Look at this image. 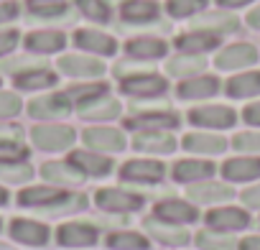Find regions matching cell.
<instances>
[{
	"mask_svg": "<svg viewBox=\"0 0 260 250\" xmlns=\"http://www.w3.org/2000/svg\"><path fill=\"white\" fill-rule=\"evenodd\" d=\"M191 28L194 31H209V34H217V36H222V34H232V31H237L240 28V21L235 18V16H230V13H204V16H197V18H191Z\"/></svg>",
	"mask_w": 260,
	"mask_h": 250,
	"instance_id": "22",
	"label": "cell"
},
{
	"mask_svg": "<svg viewBox=\"0 0 260 250\" xmlns=\"http://www.w3.org/2000/svg\"><path fill=\"white\" fill-rule=\"evenodd\" d=\"M31 141L41 151H67L77 141V133L69 125H36L31 131Z\"/></svg>",
	"mask_w": 260,
	"mask_h": 250,
	"instance_id": "1",
	"label": "cell"
},
{
	"mask_svg": "<svg viewBox=\"0 0 260 250\" xmlns=\"http://www.w3.org/2000/svg\"><path fill=\"white\" fill-rule=\"evenodd\" d=\"M64 44H67V36L61 31H34L26 36V49L36 54H54L64 49Z\"/></svg>",
	"mask_w": 260,
	"mask_h": 250,
	"instance_id": "30",
	"label": "cell"
},
{
	"mask_svg": "<svg viewBox=\"0 0 260 250\" xmlns=\"http://www.w3.org/2000/svg\"><path fill=\"white\" fill-rule=\"evenodd\" d=\"M207 225L217 232H230V230H242L250 225L247 212L237 209V207H217L212 212H207Z\"/></svg>",
	"mask_w": 260,
	"mask_h": 250,
	"instance_id": "13",
	"label": "cell"
},
{
	"mask_svg": "<svg viewBox=\"0 0 260 250\" xmlns=\"http://www.w3.org/2000/svg\"><path fill=\"white\" fill-rule=\"evenodd\" d=\"M74 3L82 11V16L94 23H110V18H112L110 0H74Z\"/></svg>",
	"mask_w": 260,
	"mask_h": 250,
	"instance_id": "37",
	"label": "cell"
},
{
	"mask_svg": "<svg viewBox=\"0 0 260 250\" xmlns=\"http://www.w3.org/2000/svg\"><path fill=\"white\" fill-rule=\"evenodd\" d=\"M56 79L59 77L44 67V69H31V72L16 74V87L18 89H46V87H54Z\"/></svg>",
	"mask_w": 260,
	"mask_h": 250,
	"instance_id": "35",
	"label": "cell"
},
{
	"mask_svg": "<svg viewBox=\"0 0 260 250\" xmlns=\"http://www.w3.org/2000/svg\"><path fill=\"white\" fill-rule=\"evenodd\" d=\"M82 138H84V143L92 151L115 153V151H122L125 148V136L120 131H115V128H87Z\"/></svg>",
	"mask_w": 260,
	"mask_h": 250,
	"instance_id": "17",
	"label": "cell"
},
{
	"mask_svg": "<svg viewBox=\"0 0 260 250\" xmlns=\"http://www.w3.org/2000/svg\"><path fill=\"white\" fill-rule=\"evenodd\" d=\"M240 250H260V235L245 237V240L240 242Z\"/></svg>",
	"mask_w": 260,
	"mask_h": 250,
	"instance_id": "52",
	"label": "cell"
},
{
	"mask_svg": "<svg viewBox=\"0 0 260 250\" xmlns=\"http://www.w3.org/2000/svg\"><path fill=\"white\" fill-rule=\"evenodd\" d=\"M217 92H219V79L217 77H209V74L189 77V79H184L176 87L179 100H204V97H212Z\"/></svg>",
	"mask_w": 260,
	"mask_h": 250,
	"instance_id": "20",
	"label": "cell"
},
{
	"mask_svg": "<svg viewBox=\"0 0 260 250\" xmlns=\"http://www.w3.org/2000/svg\"><path fill=\"white\" fill-rule=\"evenodd\" d=\"M69 161L84 174V176H107L112 171V161L100 156L97 151H74Z\"/></svg>",
	"mask_w": 260,
	"mask_h": 250,
	"instance_id": "26",
	"label": "cell"
},
{
	"mask_svg": "<svg viewBox=\"0 0 260 250\" xmlns=\"http://www.w3.org/2000/svg\"><path fill=\"white\" fill-rule=\"evenodd\" d=\"M242 120L250 122V125H257V128H260V102L247 105V107L242 110Z\"/></svg>",
	"mask_w": 260,
	"mask_h": 250,
	"instance_id": "48",
	"label": "cell"
},
{
	"mask_svg": "<svg viewBox=\"0 0 260 250\" xmlns=\"http://www.w3.org/2000/svg\"><path fill=\"white\" fill-rule=\"evenodd\" d=\"M77 110H79V117H84V120H115L122 107H120V102L115 97L102 95V97H97L92 102L79 105Z\"/></svg>",
	"mask_w": 260,
	"mask_h": 250,
	"instance_id": "27",
	"label": "cell"
},
{
	"mask_svg": "<svg viewBox=\"0 0 260 250\" xmlns=\"http://www.w3.org/2000/svg\"><path fill=\"white\" fill-rule=\"evenodd\" d=\"M122 3H125V0H122Z\"/></svg>",
	"mask_w": 260,
	"mask_h": 250,
	"instance_id": "57",
	"label": "cell"
},
{
	"mask_svg": "<svg viewBox=\"0 0 260 250\" xmlns=\"http://www.w3.org/2000/svg\"><path fill=\"white\" fill-rule=\"evenodd\" d=\"M18 16V6L16 3H0V23L13 21Z\"/></svg>",
	"mask_w": 260,
	"mask_h": 250,
	"instance_id": "51",
	"label": "cell"
},
{
	"mask_svg": "<svg viewBox=\"0 0 260 250\" xmlns=\"http://www.w3.org/2000/svg\"><path fill=\"white\" fill-rule=\"evenodd\" d=\"M247 3H252V0H217V6H222V8H240Z\"/></svg>",
	"mask_w": 260,
	"mask_h": 250,
	"instance_id": "54",
	"label": "cell"
},
{
	"mask_svg": "<svg viewBox=\"0 0 260 250\" xmlns=\"http://www.w3.org/2000/svg\"><path fill=\"white\" fill-rule=\"evenodd\" d=\"M11 235L26 245H46L49 242V227L41 222H34V220H13Z\"/></svg>",
	"mask_w": 260,
	"mask_h": 250,
	"instance_id": "28",
	"label": "cell"
},
{
	"mask_svg": "<svg viewBox=\"0 0 260 250\" xmlns=\"http://www.w3.org/2000/svg\"><path fill=\"white\" fill-rule=\"evenodd\" d=\"M120 89L125 95H130V97L148 100V97H161L169 89V82L164 77H158L156 72H146V74H136V77L120 79Z\"/></svg>",
	"mask_w": 260,
	"mask_h": 250,
	"instance_id": "3",
	"label": "cell"
},
{
	"mask_svg": "<svg viewBox=\"0 0 260 250\" xmlns=\"http://www.w3.org/2000/svg\"><path fill=\"white\" fill-rule=\"evenodd\" d=\"M41 176L56 186H77L84 181V174L72 161H49L41 166Z\"/></svg>",
	"mask_w": 260,
	"mask_h": 250,
	"instance_id": "15",
	"label": "cell"
},
{
	"mask_svg": "<svg viewBox=\"0 0 260 250\" xmlns=\"http://www.w3.org/2000/svg\"><path fill=\"white\" fill-rule=\"evenodd\" d=\"M153 212L158 220H166L174 225H186V222H194L199 217V212L189 202H181V199H164L153 207Z\"/></svg>",
	"mask_w": 260,
	"mask_h": 250,
	"instance_id": "21",
	"label": "cell"
},
{
	"mask_svg": "<svg viewBox=\"0 0 260 250\" xmlns=\"http://www.w3.org/2000/svg\"><path fill=\"white\" fill-rule=\"evenodd\" d=\"M197 245L202 250H235L237 247V240L227 232H212V230H204L197 235Z\"/></svg>",
	"mask_w": 260,
	"mask_h": 250,
	"instance_id": "38",
	"label": "cell"
},
{
	"mask_svg": "<svg viewBox=\"0 0 260 250\" xmlns=\"http://www.w3.org/2000/svg\"><path fill=\"white\" fill-rule=\"evenodd\" d=\"M31 21H69L72 8L64 0H28Z\"/></svg>",
	"mask_w": 260,
	"mask_h": 250,
	"instance_id": "24",
	"label": "cell"
},
{
	"mask_svg": "<svg viewBox=\"0 0 260 250\" xmlns=\"http://www.w3.org/2000/svg\"><path fill=\"white\" fill-rule=\"evenodd\" d=\"M67 197V192L56 189V186H34V189H26L18 194V202L23 207H54L56 202H61Z\"/></svg>",
	"mask_w": 260,
	"mask_h": 250,
	"instance_id": "32",
	"label": "cell"
},
{
	"mask_svg": "<svg viewBox=\"0 0 260 250\" xmlns=\"http://www.w3.org/2000/svg\"><path fill=\"white\" fill-rule=\"evenodd\" d=\"M0 250H13V247H8V245H3V242H0Z\"/></svg>",
	"mask_w": 260,
	"mask_h": 250,
	"instance_id": "56",
	"label": "cell"
},
{
	"mask_svg": "<svg viewBox=\"0 0 260 250\" xmlns=\"http://www.w3.org/2000/svg\"><path fill=\"white\" fill-rule=\"evenodd\" d=\"M74 44L84 51H92V54H100V56H112L117 51V41L102 31H94V28H79L74 34Z\"/></svg>",
	"mask_w": 260,
	"mask_h": 250,
	"instance_id": "11",
	"label": "cell"
},
{
	"mask_svg": "<svg viewBox=\"0 0 260 250\" xmlns=\"http://www.w3.org/2000/svg\"><path fill=\"white\" fill-rule=\"evenodd\" d=\"M34 176V169L26 161H16V164H0V179L11 181V184H23Z\"/></svg>",
	"mask_w": 260,
	"mask_h": 250,
	"instance_id": "40",
	"label": "cell"
},
{
	"mask_svg": "<svg viewBox=\"0 0 260 250\" xmlns=\"http://www.w3.org/2000/svg\"><path fill=\"white\" fill-rule=\"evenodd\" d=\"M189 122L197 125V128H232L237 122V115L232 107L224 105H204V107H194L189 112Z\"/></svg>",
	"mask_w": 260,
	"mask_h": 250,
	"instance_id": "4",
	"label": "cell"
},
{
	"mask_svg": "<svg viewBox=\"0 0 260 250\" xmlns=\"http://www.w3.org/2000/svg\"><path fill=\"white\" fill-rule=\"evenodd\" d=\"M222 176L230 179V181L260 179V159H230L222 166Z\"/></svg>",
	"mask_w": 260,
	"mask_h": 250,
	"instance_id": "29",
	"label": "cell"
},
{
	"mask_svg": "<svg viewBox=\"0 0 260 250\" xmlns=\"http://www.w3.org/2000/svg\"><path fill=\"white\" fill-rule=\"evenodd\" d=\"M6 202H8V192L0 189V204H6Z\"/></svg>",
	"mask_w": 260,
	"mask_h": 250,
	"instance_id": "55",
	"label": "cell"
},
{
	"mask_svg": "<svg viewBox=\"0 0 260 250\" xmlns=\"http://www.w3.org/2000/svg\"><path fill=\"white\" fill-rule=\"evenodd\" d=\"M21 112V100L11 92H0V117H13Z\"/></svg>",
	"mask_w": 260,
	"mask_h": 250,
	"instance_id": "46",
	"label": "cell"
},
{
	"mask_svg": "<svg viewBox=\"0 0 260 250\" xmlns=\"http://www.w3.org/2000/svg\"><path fill=\"white\" fill-rule=\"evenodd\" d=\"M184 148L191 153L214 156V153H222L227 148V141L222 136H214V133H189V136H184Z\"/></svg>",
	"mask_w": 260,
	"mask_h": 250,
	"instance_id": "31",
	"label": "cell"
},
{
	"mask_svg": "<svg viewBox=\"0 0 260 250\" xmlns=\"http://www.w3.org/2000/svg\"><path fill=\"white\" fill-rule=\"evenodd\" d=\"M18 44V31H3L0 34V56H6L16 49Z\"/></svg>",
	"mask_w": 260,
	"mask_h": 250,
	"instance_id": "47",
	"label": "cell"
},
{
	"mask_svg": "<svg viewBox=\"0 0 260 250\" xmlns=\"http://www.w3.org/2000/svg\"><path fill=\"white\" fill-rule=\"evenodd\" d=\"M21 136H23V131L18 125H0V141H18L21 143Z\"/></svg>",
	"mask_w": 260,
	"mask_h": 250,
	"instance_id": "50",
	"label": "cell"
},
{
	"mask_svg": "<svg viewBox=\"0 0 260 250\" xmlns=\"http://www.w3.org/2000/svg\"><path fill=\"white\" fill-rule=\"evenodd\" d=\"M69 110H72V102L64 92L36 97V100L28 102V115L31 117H46V120L49 117H64V115H69Z\"/></svg>",
	"mask_w": 260,
	"mask_h": 250,
	"instance_id": "12",
	"label": "cell"
},
{
	"mask_svg": "<svg viewBox=\"0 0 260 250\" xmlns=\"http://www.w3.org/2000/svg\"><path fill=\"white\" fill-rule=\"evenodd\" d=\"M219 39L217 34H209V31H191V34H181L176 36V49L181 54H202V51H212L219 46Z\"/></svg>",
	"mask_w": 260,
	"mask_h": 250,
	"instance_id": "25",
	"label": "cell"
},
{
	"mask_svg": "<svg viewBox=\"0 0 260 250\" xmlns=\"http://www.w3.org/2000/svg\"><path fill=\"white\" fill-rule=\"evenodd\" d=\"M46 61L44 59H36V56H21V59H11L3 64L6 72L11 74H23V72H31V69H44Z\"/></svg>",
	"mask_w": 260,
	"mask_h": 250,
	"instance_id": "43",
	"label": "cell"
},
{
	"mask_svg": "<svg viewBox=\"0 0 260 250\" xmlns=\"http://www.w3.org/2000/svg\"><path fill=\"white\" fill-rule=\"evenodd\" d=\"M186 194H189V199H194L197 204H217V202H227V199L235 197L232 186L219 184V181H209V179L191 184V186L186 189Z\"/></svg>",
	"mask_w": 260,
	"mask_h": 250,
	"instance_id": "16",
	"label": "cell"
},
{
	"mask_svg": "<svg viewBox=\"0 0 260 250\" xmlns=\"http://www.w3.org/2000/svg\"><path fill=\"white\" fill-rule=\"evenodd\" d=\"M214 171H217V166L212 161L186 159V161H179L174 166V179L181 181V184H197V181H207Z\"/></svg>",
	"mask_w": 260,
	"mask_h": 250,
	"instance_id": "23",
	"label": "cell"
},
{
	"mask_svg": "<svg viewBox=\"0 0 260 250\" xmlns=\"http://www.w3.org/2000/svg\"><path fill=\"white\" fill-rule=\"evenodd\" d=\"M158 3L156 0H125L120 3V18L125 23H136V26H143V23H153L158 21Z\"/></svg>",
	"mask_w": 260,
	"mask_h": 250,
	"instance_id": "8",
	"label": "cell"
},
{
	"mask_svg": "<svg viewBox=\"0 0 260 250\" xmlns=\"http://www.w3.org/2000/svg\"><path fill=\"white\" fill-rule=\"evenodd\" d=\"M232 146L237 151H247V153H260V133H237L232 138Z\"/></svg>",
	"mask_w": 260,
	"mask_h": 250,
	"instance_id": "45",
	"label": "cell"
},
{
	"mask_svg": "<svg viewBox=\"0 0 260 250\" xmlns=\"http://www.w3.org/2000/svg\"><path fill=\"white\" fill-rule=\"evenodd\" d=\"M207 3H209V0H169L166 11H169V16H174V18H189V16L199 13Z\"/></svg>",
	"mask_w": 260,
	"mask_h": 250,
	"instance_id": "41",
	"label": "cell"
},
{
	"mask_svg": "<svg viewBox=\"0 0 260 250\" xmlns=\"http://www.w3.org/2000/svg\"><path fill=\"white\" fill-rule=\"evenodd\" d=\"M257 61V49L252 44H232L227 49H222L214 59L217 69H242Z\"/></svg>",
	"mask_w": 260,
	"mask_h": 250,
	"instance_id": "9",
	"label": "cell"
},
{
	"mask_svg": "<svg viewBox=\"0 0 260 250\" xmlns=\"http://www.w3.org/2000/svg\"><path fill=\"white\" fill-rule=\"evenodd\" d=\"M125 51L130 59H141V61H153L166 56L169 46L164 39H153V36H138V39H130L125 44Z\"/></svg>",
	"mask_w": 260,
	"mask_h": 250,
	"instance_id": "19",
	"label": "cell"
},
{
	"mask_svg": "<svg viewBox=\"0 0 260 250\" xmlns=\"http://www.w3.org/2000/svg\"><path fill=\"white\" fill-rule=\"evenodd\" d=\"M247 26L260 31V6H257V8H252V11L247 13Z\"/></svg>",
	"mask_w": 260,
	"mask_h": 250,
	"instance_id": "53",
	"label": "cell"
},
{
	"mask_svg": "<svg viewBox=\"0 0 260 250\" xmlns=\"http://www.w3.org/2000/svg\"><path fill=\"white\" fill-rule=\"evenodd\" d=\"M204 67H207V61L199 54H179L166 61V72L171 77H197Z\"/></svg>",
	"mask_w": 260,
	"mask_h": 250,
	"instance_id": "33",
	"label": "cell"
},
{
	"mask_svg": "<svg viewBox=\"0 0 260 250\" xmlns=\"http://www.w3.org/2000/svg\"><path fill=\"white\" fill-rule=\"evenodd\" d=\"M97 237H100L97 227L87 222H67L56 230V240L64 247H89L97 242Z\"/></svg>",
	"mask_w": 260,
	"mask_h": 250,
	"instance_id": "7",
	"label": "cell"
},
{
	"mask_svg": "<svg viewBox=\"0 0 260 250\" xmlns=\"http://www.w3.org/2000/svg\"><path fill=\"white\" fill-rule=\"evenodd\" d=\"M242 202H245L247 207H252V209H260V184L245 189V192H242Z\"/></svg>",
	"mask_w": 260,
	"mask_h": 250,
	"instance_id": "49",
	"label": "cell"
},
{
	"mask_svg": "<svg viewBox=\"0 0 260 250\" xmlns=\"http://www.w3.org/2000/svg\"><path fill=\"white\" fill-rule=\"evenodd\" d=\"M107 245L112 250H148V240L138 232H112Z\"/></svg>",
	"mask_w": 260,
	"mask_h": 250,
	"instance_id": "39",
	"label": "cell"
},
{
	"mask_svg": "<svg viewBox=\"0 0 260 250\" xmlns=\"http://www.w3.org/2000/svg\"><path fill=\"white\" fill-rule=\"evenodd\" d=\"M133 148L143 153H174L176 138L169 131H141L133 138Z\"/></svg>",
	"mask_w": 260,
	"mask_h": 250,
	"instance_id": "10",
	"label": "cell"
},
{
	"mask_svg": "<svg viewBox=\"0 0 260 250\" xmlns=\"http://www.w3.org/2000/svg\"><path fill=\"white\" fill-rule=\"evenodd\" d=\"M181 120L176 112L171 110H143V112H136V115H130L125 120V128L127 131H171L176 128Z\"/></svg>",
	"mask_w": 260,
	"mask_h": 250,
	"instance_id": "2",
	"label": "cell"
},
{
	"mask_svg": "<svg viewBox=\"0 0 260 250\" xmlns=\"http://www.w3.org/2000/svg\"><path fill=\"white\" fill-rule=\"evenodd\" d=\"M94 204L105 212H136L143 207V197L125 192V189H97L94 194Z\"/></svg>",
	"mask_w": 260,
	"mask_h": 250,
	"instance_id": "5",
	"label": "cell"
},
{
	"mask_svg": "<svg viewBox=\"0 0 260 250\" xmlns=\"http://www.w3.org/2000/svg\"><path fill=\"white\" fill-rule=\"evenodd\" d=\"M59 69L67 74V77H84V79H92V77H102L105 74V64L94 56H61L59 59Z\"/></svg>",
	"mask_w": 260,
	"mask_h": 250,
	"instance_id": "14",
	"label": "cell"
},
{
	"mask_svg": "<svg viewBox=\"0 0 260 250\" xmlns=\"http://www.w3.org/2000/svg\"><path fill=\"white\" fill-rule=\"evenodd\" d=\"M166 174V166L161 161H148V159H136L127 161L120 169V179L125 181H136V184H156Z\"/></svg>",
	"mask_w": 260,
	"mask_h": 250,
	"instance_id": "6",
	"label": "cell"
},
{
	"mask_svg": "<svg viewBox=\"0 0 260 250\" xmlns=\"http://www.w3.org/2000/svg\"><path fill=\"white\" fill-rule=\"evenodd\" d=\"M227 95L235 100H245V97H255L260 95V72H245L237 74L227 82Z\"/></svg>",
	"mask_w": 260,
	"mask_h": 250,
	"instance_id": "34",
	"label": "cell"
},
{
	"mask_svg": "<svg viewBox=\"0 0 260 250\" xmlns=\"http://www.w3.org/2000/svg\"><path fill=\"white\" fill-rule=\"evenodd\" d=\"M143 227H146V232H151L164 245H174L176 247V245H186L189 242V232L184 227L174 225V222H166V220H158V217H148L143 222Z\"/></svg>",
	"mask_w": 260,
	"mask_h": 250,
	"instance_id": "18",
	"label": "cell"
},
{
	"mask_svg": "<svg viewBox=\"0 0 260 250\" xmlns=\"http://www.w3.org/2000/svg\"><path fill=\"white\" fill-rule=\"evenodd\" d=\"M112 72H115V77L127 79V77H136V74H146V72H151V67H148V64H141V59H125V61L115 64Z\"/></svg>",
	"mask_w": 260,
	"mask_h": 250,
	"instance_id": "44",
	"label": "cell"
},
{
	"mask_svg": "<svg viewBox=\"0 0 260 250\" xmlns=\"http://www.w3.org/2000/svg\"><path fill=\"white\" fill-rule=\"evenodd\" d=\"M64 95L69 97V102H72V105H77V107H79V105H84V102H92V100H97V97L107 95V84H105V82L74 84V87H69Z\"/></svg>",
	"mask_w": 260,
	"mask_h": 250,
	"instance_id": "36",
	"label": "cell"
},
{
	"mask_svg": "<svg viewBox=\"0 0 260 250\" xmlns=\"http://www.w3.org/2000/svg\"><path fill=\"white\" fill-rule=\"evenodd\" d=\"M28 148L18 141H0V164H16V161H26Z\"/></svg>",
	"mask_w": 260,
	"mask_h": 250,
	"instance_id": "42",
	"label": "cell"
}]
</instances>
